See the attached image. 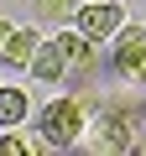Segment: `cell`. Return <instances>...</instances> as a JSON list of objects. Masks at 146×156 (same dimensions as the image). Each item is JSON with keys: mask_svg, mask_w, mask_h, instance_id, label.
<instances>
[{"mask_svg": "<svg viewBox=\"0 0 146 156\" xmlns=\"http://www.w3.org/2000/svg\"><path fill=\"white\" fill-rule=\"evenodd\" d=\"M89 99L84 94H57L52 104H42V115H37V130H42V140H47V151H78L84 146V135H89Z\"/></svg>", "mask_w": 146, "mask_h": 156, "instance_id": "obj_2", "label": "cell"}, {"mask_svg": "<svg viewBox=\"0 0 146 156\" xmlns=\"http://www.w3.org/2000/svg\"><path fill=\"white\" fill-rule=\"evenodd\" d=\"M78 11H84V0H31V16H37V26H47V31L73 26Z\"/></svg>", "mask_w": 146, "mask_h": 156, "instance_id": "obj_7", "label": "cell"}, {"mask_svg": "<svg viewBox=\"0 0 146 156\" xmlns=\"http://www.w3.org/2000/svg\"><path fill=\"white\" fill-rule=\"evenodd\" d=\"M26 151H47L42 130H37V135L21 130V125H5V130H0V156H26Z\"/></svg>", "mask_w": 146, "mask_h": 156, "instance_id": "obj_9", "label": "cell"}, {"mask_svg": "<svg viewBox=\"0 0 146 156\" xmlns=\"http://www.w3.org/2000/svg\"><path fill=\"white\" fill-rule=\"evenodd\" d=\"M110 73L115 78H141L146 83V26H120L110 42Z\"/></svg>", "mask_w": 146, "mask_h": 156, "instance_id": "obj_3", "label": "cell"}, {"mask_svg": "<svg viewBox=\"0 0 146 156\" xmlns=\"http://www.w3.org/2000/svg\"><path fill=\"white\" fill-rule=\"evenodd\" d=\"M84 146L89 151H115V156L146 151V99L104 94L99 109H94V135H84Z\"/></svg>", "mask_w": 146, "mask_h": 156, "instance_id": "obj_1", "label": "cell"}, {"mask_svg": "<svg viewBox=\"0 0 146 156\" xmlns=\"http://www.w3.org/2000/svg\"><path fill=\"white\" fill-rule=\"evenodd\" d=\"M78 26L89 42H115V31L125 26V5L120 0H84V11H78Z\"/></svg>", "mask_w": 146, "mask_h": 156, "instance_id": "obj_4", "label": "cell"}, {"mask_svg": "<svg viewBox=\"0 0 146 156\" xmlns=\"http://www.w3.org/2000/svg\"><path fill=\"white\" fill-rule=\"evenodd\" d=\"M68 47H63V37H52V42H42L37 47V57H31V78L37 83H68Z\"/></svg>", "mask_w": 146, "mask_h": 156, "instance_id": "obj_6", "label": "cell"}, {"mask_svg": "<svg viewBox=\"0 0 146 156\" xmlns=\"http://www.w3.org/2000/svg\"><path fill=\"white\" fill-rule=\"evenodd\" d=\"M37 47H42V31H37V26H16L5 42H0V68H11V73H31Z\"/></svg>", "mask_w": 146, "mask_h": 156, "instance_id": "obj_5", "label": "cell"}, {"mask_svg": "<svg viewBox=\"0 0 146 156\" xmlns=\"http://www.w3.org/2000/svg\"><path fill=\"white\" fill-rule=\"evenodd\" d=\"M31 120V94L21 83H0V130L5 125H26Z\"/></svg>", "mask_w": 146, "mask_h": 156, "instance_id": "obj_8", "label": "cell"}, {"mask_svg": "<svg viewBox=\"0 0 146 156\" xmlns=\"http://www.w3.org/2000/svg\"><path fill=\"white\" fill-rule=\"evenodd\" d=\"M11 31H16V21H0V42H5V37H11Z\"/></svg>", "mask_w": 146, "mask_h": 156, "instance_id": "obj_10", "label": "cell"}]
</instances>
